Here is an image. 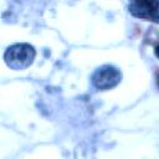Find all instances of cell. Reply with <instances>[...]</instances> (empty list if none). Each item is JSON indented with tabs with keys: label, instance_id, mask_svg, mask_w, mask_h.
Returning <instances> with one entry per match:
<instances>
[{
	"label": "cell",
	"instance_id": "cell-1",
	"mask_svg": "<svg viewBox=\"0 0 159 159\" xmlns=\"http://www.w3.org/2000/svg\"><path fill=\"white\" fill-rule=\"evenodd\" d=\"M35 48L29 43H15L6 48L4 60L7 67L15 71L25 70L30 67L35 58Z\"/></svg>",
	"mask_w": 159,
	"mask_h": 159
},
{
	"label": "cell",
	"instance_id": "cell-2",
	"mask_svg": "<svg viewBox=\"0 0 159 159\" xmlns=\"http://www.w3.org/2000/svg\"><path fill=\"white\" fill-rule=\"evenodd\" d=\"M120 78H122V73L117 67L104 65L98 67L93 72L91 81L94 88L99 91H107L116 87L120 82Z\"/></svg>",
	"mask_w": 159,
	"mask_h": 159
},
{
	"label": "cell",
	"instance_id": "cell-3",
	"mask_svg": "<svg viewBox=\"0 0 159 159\" xmlns=\"http://www.w3.org/2000/svg\"><path fill=\"white\" fill-rule=\"evenodd\" d=\"M128 10L134 17L158 21L159 2L158 0H129Z\"/></svg>",
	"mask_w": 159,
	"mask_h": 159
}]
</instances>
